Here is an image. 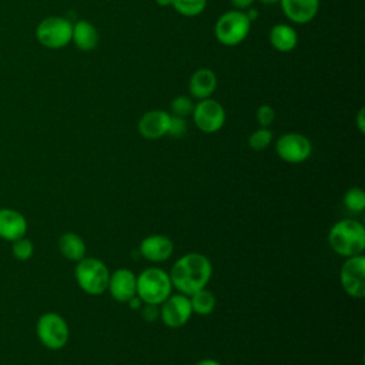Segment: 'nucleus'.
I'll return each mask as SVG.
<instances>
[{"label": "nucleus", "mask_w": 365, "mask_h": 365, "mask_svg": "<svg viewBox=\"0 0 365 365\" xmlns=\"http://www.w3.org/2000/svg\"><path fill=\"white\" fill-rule=\"evenodd\" d=\"M13 254L17 259H29L33 254V244L31 241L29 240H24V238H19L14 241L13 244Z\"/></svg>", "instance_id": "nucleus-26"}, {"label": "nucleus", "mask_w": 365, "mask_h": 365, "mask_svg": "<svg viewBox=\"0 0 365 365\" xmlns=\"http://www.w3.org/2000/svg\"><path fill=\"white\" fill-rule=\"evenodd\" d=\"M272 137L269 127H259L248 137V145L254 151H262L272 143Z\"/></svg>", "instance_id": "nucleus-23"}, {"label": "nucleus", "mask_w": 365, "mask_h": 365, "mask_svg": "<svg viewBox=\"0 0 365 365\" xmlns=\"http://www.w3.org/2000/svg\"><path fill=\"white\" fill-rule=\"evenodd\" d=\"M251 30V21L245 11L230 10L220 16L214 26L215 38L224 46H238L242 43Z\"/></svg>", "instance_id": "nucleus-5"}, {"label": "nucleus", "mask_w": 365, "mask_h": 365, "mask_svg": "<svg viewBox=\"0 0 365 365\" xmlns=\"http://www.w3.org/2000/svg\"><path fill=\"white\" fill-rule=\"evenodd\" d=\"M339 281L344 291L352 298H362L365 295V257L362 254L345 258Z\"/></svg>", "instance_id": "nucleus-9"}, {"label": "nucleus", "mask_w": 365, "mask_h": 365, "mask_svg": "<svg viewBox=\"0 0 365 365\" xmlns=\"http://www.w3.org/2000/svg\"><path fill=\"white\" fill-rule=\"evenodd\" d=\"M217 84V74L211 68H198L190 77L188 91L191 98L204 100L214 94Z\"/></svg>", "instance_id": "nucleus-16"}, {"label": "nucleus", "mask_w": 365, "mask_h": 365, "mask_svg": "<svg viewBox=\"0 0 365 365\" xmlns=\"http://www.w3.org/2000/svg\"><path fill=\"white\" fill-rule=\"evenodd\" d=\"M158 315L164 325L168 328H181L184 327L192 315L190 298L184 294H171L160 305Z\"/></svg>", "instance_id": "nucleus-11"}, {"label": "nucleus", "mask_w": 365, "mask_h": 365, "mask_svg": "<svg viewBox=\"0 0 365 365\" xmlns=\"http://www.w3.org/2000/svg\"><path fill=\"white\" fill-rule=\"evenodd\" d=\"M191 114L197 128L205 134L220 131L227 117L222 104L217 100H212L211 97L198 100V103L194 104V110Z\"/></svg>", "instance_id": "nucleus-7"}, {"label": "nucleus", "mask_w": 365, "mask_h": 365, "mask_svg": "<svg viewBox=\"0 0 365 365\" xmlns=\"http://www.w3.org/2000/svg\"><path fill=\"white\" fill-rule=\"evenodd\" d=\"M71 41L81 51H90L96 48L98 43V33L93 23L88 20H78L73 24Z\"/></svg>", "instance_id": "nucleus-19"}, {"label": "nucleus", "mask_w": 365, "mask_h": 365, "mask_svg": "<svg viewBox=\"0 0 365 365\" xmlns=\"http://www.w3.org/2000/svg\"><path fill=\"white\" fill-rule=\"evenodd\" d=\"M284 16L297 24L312 21L319 10V0H279Z\"/></svg>", "instance_id": "nucleus-15"}, {"label": "nucleus", "mask_w": 365, "mask_h": 365, "mask_svg": "<svg viewBox=\"0 0 365 365\" xmlns=\"http://www.w3.org/2000/svg\"><path fill=\"white\" fill-rule=\"evenodd\" d=\"M255 0H231V4L235 7V10H247L252 7Z\"/></svg>", "instance_id": "nucleus-31"}, {"label": "nucleus", "mask_w": 365, "mask_h": 365, "mask_svg": "<svg viewBox=\"0 0 365 365\" xmlns=\"http://www.w3.org/2000/svg\"><path fill=\"white\" fill-rule=\"evenodd\" d=\"M76 281L88 295H101L107 291L110 271L107 265L97 258H83L76 265Z\"/></svg>", "instance_id": "nucleus-4"}, {"label": "nucleus", "mask_w": 365, "mask_h": 365, "mask_svg": "<svg viewBox=\"0 0 365 365\" xmlns=\"http://www.w3.org/2000/svg\"><path fill=\"white\" fill-rule=\"evenodd\" d=\"M262 4H275V3H278L279 0H259Z\"/></svg>", "instance_id": "nucleus-35"}, {"label": "nucleus", "mask_w": 365, "mask_h": 365, "mask_svg": "<svg viewBox=\"0 0 365 365\" xmlns=\"http://www.w3.org/2000/svg\"><path fill=\"white\" fill-rule=\"evenodd\" d=\"M344 205L354 212H361L365 208V192L358 188L352 187L349 188L344 195Z\"/></svg>", "instance_id": "nucleus-24"}, {"label": "nucleus", "mask_w": 365, "mask_h": 365, "mask_svg": "<svg viewBox=\"0 0 365 365\" xmlns=\"http://www.w3.org/2000/svg\"><path fill=\"white\" fill-rule=\"evenodd\" d=\"M143 315L145 319L153 321L158 317V305H151V304H145V308L143 311Z\"/></svg>", "instance_id": "nucleus-29"}, {"label": "nucleus", "mask_w": 365, "mask_h": 365, "mask_svg": "<svg viewBox=\"0 0 365 365\" xmlns=\"http://www.w3.org/2000/svg\"><path fill=\"white\" fill-rule=\"evenodd\" d=\"M187 131V121L182 117H177V115H171L170 120V128H168V134L174 138H178L181 135H184Z\"/></svg>", "instance_id": "nucleus-28"}, {"label": "nucleus", "mask_w": 365, "mask_h": 365, "mask_svg": "<svg viewBox=\"0 0 365 365\" xmlns=\"http://www.w3.org/2000/svg\"><path fill=\"white\" fill-rule=\"evenodd\" d=\"M171 1H173V0H155V3H157L158 6H163V7L171 6Z\"/></svg>", "instance_id": "nucleus-34"}, {"label": "nucleus", "mask_w": 365, "mask_h": 365, "mask_svg": "<svg viewBox=\"0 0 365 365\" xmlns=\"http://www.w3.org/2000/svg\"><path fill=\"white\" fill-rule=\"evenodd\" d=\"M245 14H247L248 20L252 23V21H254V20L258 17V10H257V9H254V7H250V9H247Z\"/></svg>", "instance_id": "nucleus-32"}, {"label": "nucleus", "mask_w": 365, "mask_h": 365, "mask_svg": "<svg viewBox=\"0 0 365 365\" xmlns=\"http://www.w3.org/2000/svg\"><path fill=\"white\" fill-rule=\"evenodd\" d=\"M269 44L279 53L292 51L298 44V34L295 29L285 23H278L271 27L269 34Z\"/></svg>", "instance_id": "nucleus-18"}, {"label": "nucleus", "mask_w": 365, "mask_h": 365, "mask_svg": "<svg viewBox=\"0 0 365 365\" xmlns=\"http://www.w3.org/2000/svg\"><path fill=\"white\" fill-rule=\"evenodd\" d=\"M27 230V222L21 214L13 210H0V237L16 241L23 238Z\"/></svg>", "instance_id": "nucleus-17"}, {"label": "nucleus", "mask_w": 365, "mask_h": 365, "mask_svg": "<svg viewBox=\"0 0 365 365\" xmlns=\"http://www.w3.org/2000/svg\"><path fill=\"white\" fill-rule=\"evenodd\" d=\"M171 6L184 17H195L205 10L207 0H173Z\"/></svg>", "instance_id": "nucleus-22"}, {"label": "nucleus", "mask_w": 365, "mask_h": 365, "mask_svg": "<svg viewBox=\"0 0 365 365\" xmlns=\"http://www.w3.org/2000/svg\"><path fill=\"white\" fill-rule=\"evenodd\" d=\"M275 120V110L269 104H262L257 108V121L259 127H269Z\"/></svg>", "instance_id": "nucleus-27"}, {"label": "nucleus", "mask_w": 365, "mask_h": 365, "mask_svg": "<svg viewBox=\"0 0 365 365\" xmlns=\"http://www.w3.org/2000/svg\"><path fill=\"white\" fill-rule=\"evenodd\" d=\"M328 244L335 254L344 258L359 255L365 250V228L355 220H339L328 232Z\"/></svg>", "instance_id": "nucleus-2"}, {"label": "nucleus", "mask_w": 365, "mask_h": 365, "mask_svg": "<svg viewBox=\"0 0 365 365\" xmlns=\"http://www.w3.org/2000/svg\"><path fill=\"white\" fill-rule=\"evenodd\" d=\"M61 254L70 261H80L86 257V244L83 238L74 232H64L58 240Z\"/></svg>", "instance_id": "nucleus-20"}, {"label": "nucleus", "mask_w": 365, "mask_h": 365, "mask_svg": "<svg viewBox=\"0 0 365 365\" xmlns=\"http://www.w3.org/2000/svg\"><path fill=\"white\" fill-rule=\"evenodd\" d=\"M171 289L170 275L161 268H145L137 275L135 295L144 304L160 305L171 295Z\"/></svg>", "instance_id": "nucleus-3"}, {"label": "nucleus", "mask_w": 365, "mask_h": 365, "mask_svg": "<svg viewBox=\"0 0 365 365\" xmlns=\"http://www.w3.org/2000/svg\"><path fill=\"white\" fill-rule=\"evenodd\" d=\"M188 298H190L192 312H195L197 315H201V317L210 315L214 311L215 304H217L215 295L207 288H201V289L195 291Z\"/></svg>", "instance_id": "nucleus-21"}, {"label": "nucleus", "mask_w": 365, "mask_h": 365, "mask_svg": "<svg viewBox=\"0 0 365 365\" xmlns=\"http://www.w3.org/2000/svg\"><path fill=\"white\" fill-rule=\"evenodd\" d=\"M168 275L173 288L190 297L195 291L207 287L212 275V265L204 254L188 252L173 264Z\"/></svg>", "instance_id": "nucleus-1"}, {"label": "nucleus", "mask_w": 365, "mask_h": 365, "mask_svg": "<svg viewBox=\"0 0 365 365\" xmlns=\"http://www.w3.org/2000/svg\"><path fill=\"white\" fill-rule=\"evenodd\" d=\"M37 335L44 346L60 349L68 341V327L63 317L56 312H47L37 322Z\"/></svg>", "instance_id": "nucleus-10"}, {"label": "nucleus", "mask_w": 365, "mask_h": 365, "mask_svg": "<svg viewBox=\"0 0 365 365\" xmlns=\"http://www.w3.org/2000/svg\"><path fill=\"white\" fill-rule=\"evenodd\" d=\"M355 123H356V127L359 130L361 134L365 133V108L361 107L356 113V117H355Z\"/></svg>", "instance_id": "nucleus-30"}, {"label": "nucleus", "mask_w": 365, "mask_h": 365, "mask_svg": "<svg viewBox=\"0 0 365 365\" xmlns=\"http://www.w3.org/2000/svg\"><path fill=\"white\" fill-rule=\"evenodd\" d=\"M171 114L164 110H150L141 115L137 128L143 138L158 140L168 134Z\"/></svg>", "instance_id": "nucleus-12"}, {"label": "nucleus", "mask_w": 365, "mask_h": 365, "mask_svg": "<svg viewBox=\"0 0 365 365\" xmlns=\"http://www.w3.org/2000/svg\"><path fill=\"white\" fill-rule=\"evenodd\" d=\"M73 23L61 16H50L43 19L36 29L37 41L46 48L57 50L71 43Z\"/></svg>", "instance_id": "nucleus-6"}, {"label": "nucleus", "mask_w": 365, "mask_h": 365, "mask_svg": "<svg viewBox=\"0 0 365 365\" xmlns=\"http://www.w3.org/2000/svg\"><path fill=\"white\" fill-rule=\"evenodd\" d=\"M194 365H221L220 362L214 361V359H210V358H205V359H200L198 362H195Z\"/></svg>", "instance_id": "nucleus-33"}, {"label": "nucleus", "mask_w": 365, "mask_h": 365, "mask_svg": "<svg viewBox=\"0 0 365 365\" xmlns=\"http://www.w3.org/2000/svg\"><path fill=\"white\" fill-rule=\"evenodd\" d=\"M170 108H171V115L185 118L187 115H190L192 113L194 101L188 96H177L175 98L171 100Z\"/></svg>", "instance_id": "nucleus-25"}, {"label": "nucleus", "mask_w": 365, "mask_h": 365, "mask_svg": "<svg viewBox=\"0 0 365 365\" xmlns=\"http://www.w3.org/2000/svg\"><path fill=\"white\" fill-rule=\"evenodd\" d=\"M278 157L291 164H299L309 158L312 144L309 138L301 133H285L275 143Z\"/></svg>", "instance_id": "nucleus-8"}, {"label": "nucleus", "mask_w": 365, "mask_h": 365, "mask_svg": "<svg viewBox=\"0 0 365 365\" xmlns=\"http://www.w3.org/2000/svg\"><path fill=\"white\" fill-rule=\"evenodd\" d=\"M174 252L173 241L161 234H153L145 237L140 242V254L151 262H164Z\"/></svg>", "instance_id": "nucleus-14"}, {"label": "nucleus", "mask_w": 365, "mask_h": 365, "mask_svg": "<svg viewBox=\"0 0 365 365\" xmlns=\"http://www.w3.org/2000/svg\"><path fill=\"white\" fill-rule=\"evenodd\" d=\"M137 275L128 268H118L110 274L107 291L118 302H128L135 297Z\"/></svg>", "instance_id": "nucleus-13"}]
</instances>
